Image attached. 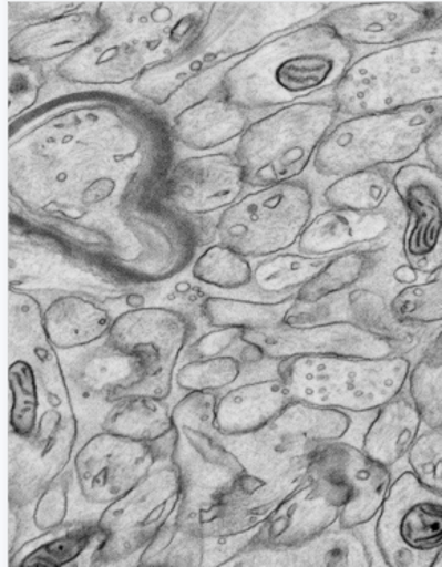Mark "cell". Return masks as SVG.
<instances>
[{"mask_svg":"<svg viewBox=\"0 0 442 567\" xmlns=\"http://www.w3.org/2000/svg\"><path fill=\"white\" fill-rule=\"evenodd\" d=\"M8 81V116L10 124L34 111L47 76L39 64L10 63Z\"/></svg>","mask_w":442,"mask_h":567,"instance_id":"bcb514c9","label":"cell"},{"mask_svg":"<svg viewBox=\"0 0 442 567\" xmlns=\"http://www.w3.org/2000/svg\"><path fill=\"white\" fill-rule=\"evenodd\" d=\"M408 392L420 408L425 427H442V354L415 359Z\"/></svg>","mask_w":442,"mask_h":567,"instance_id":"7bdbcfd3","label":"cell"},{"mask_svg":"<svg viewBox=\"0 0 442 567\" xmlns=\"http://www.w3.org/2000/svg\"><path fill=\"white\" fill-rule=\"evenodd\" d=\"M347 502L348 494L339 485L307 476L250 542L274 548H298L338 528Z\"/></svg>","mask_w":442,"mask_h":567,"instance_id":"cb8c5ba5","label":"cell"},{"mask_svg":"<svg viewBox=\"0 0 442 567\" xmlns=\"http://www.w3.org/2000/svg\"><path fill=\"white\" fill-rule=\"evenodd\" d=\"M176 140L164 113L104 89L64 93L10 124L11 233L117 289L193 266L196 221L166 204Z\"/></svg>","mask_w":442,"mask_h":567,"instance_id":"6da1fadb","label":"cell"},{"mask_svg":"<svg viewBox=\"0 0 442 567\" xmlns=\"http://www.w3.org/2000/svg\"><path fill=\"white\" fill-rule=\"evenodd\" d=\"M413 363V354L377 360L307 355L277 363V375L296 401L372 415L408 391Z\"/></svg>","mask_w":442,"mask_h":567,"instance_id":"8992f818","label":"cell"},{"mask_svg":"<svg viewBox=\"0 0 442 567\" xmlns=\"http://www.w3.org/2000/svg\"><path fill=\"white\" fill-rule=\"evenodd\" d=\"M169 453L100 431L76 449L72 472L79 493L88 504L111 505L135 488Z\"/></svg>","mask_w":442,"mask_h":567,"instance_id":"2e32d148","label":"cell"},{"mask_svg":"<svg viewBox=\"0 0 442 567\" xmlns=\"http://www.w3.org/2000/svg\"><path fill=\"white\" fill-rule=\"evenodd\" d=\"M433 567H442V555L440 557V560L436 561V565Z\"/></svg>","mask_w":442,"mask_h":567,"instance_id":"816d5d0a","label":"cell"},{"mask_svg":"<svg viewBox=\"0 0 442 567\" xmlns=\"http://www.w3.org/2000/svg\"><path fill=\"white\" fill-rule=\"evenodd\" d=\"M354 429L351 413L291 401L263 431L228 440L249 475L278 480L307 470L320 445L347 441Z\"/></svg>","mask_w":442,"mask_h":567,"instance_id":"9c48e42d","label":"cell"},{"mask_svg":"<svg viewBox=\"0 0 442 567\" xmlns=\"http://www.w3.org/2000/svg\"><path fill=\"white\" fill-rule=\"evenodd\" d=\"M330 100L340 116L442 104V34L357 56Z\"/></svg>","mask_w":442,"mask_h":567,"instance_id":"277c9868","label":"cell"},{"mask_svg":"<svg viewBox=\"0 0 442 567\" xmlns=\"http://www.w3.org/2000/svg\"><path fill=\"white\" fill-rule=\"evenodd\" d=\"M10 20L14 22L32 23L38 20L55 18V16H63L72 13V11L81 10L88 3L83 2H10Z\"/></svg>","mask_w":442,"mask_h":567,"instance_id":"c3c4849f","label":"cell"},{"mask_svg":"<svg viewBox=\"0 0 442 567\" xmlns=\"http://www.w3.org/2000/svg\"><path fill=\"white\" fill-rule=\"evenodd\" d=\"M405 221L400 246L405 262L423 278L442 271V174L418 159L393 172Z\"/></svg>","mask_w":442,"mask_h":567,"instance_id":"ac0fdd59","label":"cell"},{"mask_svg":"<svg viewBox=\"0 0 442 567\" xmlns=\"http://www.w3.org/2000/svg\"><path fill=\"white\" fill-rule=\"evenodd\" d=\"M424 427L420 408L404 391L372 415L364 425L360 447L376 463L395 472Z\"/></svg>","mask_w":442,"mask_h":567,"instance_id":"4dcf8cb0","label":"cell"},{"mask_svg":"<svg viewBox=\"0 0 442 567\" xmlns=\"http://www.w3.org/2000/svg\"><path fill=\"white\" fill-rule=\"evenodd\" d=\"M442 354V326L435 328L429 339L425 340L424 346L415 352L417 358H433V355Z\"/></svg>","mask_w":442,"mask_h":567,"instance_id":"f907efd6","label":"cell"},{"mask_svg":"<svg viewBox=\"0 0 442 567\" xmlns=\"http://www.w3.org/2000/svg\"><path fill=\"white\" fill-rule=\"evenodd\" d=\"M218 394H185L173 408L172 461L181 473L186 506L225 493L246 475L240 457L215 425Z\"/></svg>","mask_w":442,"mask_h":567,"instance_id":"30bf717a","label":"cell"},{"mask_svg":"<svg viewBox=\"0 0 442 567\" xmlns=\"http://www.w3.org/2000/svg\"><path fill=\"white\" fill-rule=\"evenodd\" d=\"M340 117L336 104L326 99L286 105L254 120L234 150L247 186L301 181Z\"/></svg>","mask_w":442,"mask_h":567,"instance_id":"52a82bcc","label":"cell"},{"mask_svg":"<svg viewBox=\"0 0 442 567\" xmlns=\"http://www.w3.org/2000/svg\"><path fill=\"white\" fill-rule=\"evenodd\" d=\"M294 400L278 375L230 388L218 395L215 425L226 439L254 435L277 419Z\"/></svg>","mask_w":442,"mask_h":567,"instance_id":"f1b7e54d","label":"cell"},{"mask_svg":"<svg viewBox=\"0 0 442 567\" xmlns=\"http://www.w3.org/2000/svg\"><path fill=\"white\" fill-rule=\"evenodd\" d=\"M404 221L405 217L387 213H359L326 206L308 223L296 249L308 257L331 258L357 247L399 237Z\"/></svg>","mask_w":442,"mask_h":567,"instance_id":"484cf974","label":"cell"},{"mask_svg":"<svg viewBox=\"0 0 442 567\" xmlns=\"http://www.w3.org/2000/svg\"><path fill=\"white\" fill-rule=\"evenodd\" d=\"M424 161L442 174V121L425 145Z\"/></svg>","mask_w":442,"mask_h":567,"instance_id":"681fc988","label":"cell"},{"mask_svg":"<svg viewBox=\"0 0 442 567\" xmlns=\"http://www.w3.org/2000/svg\"><path fill=\"white\" fill-rule=\"evenodd\" d=\"M105 536L96 522L64 525L27 543L10 567H101Z\"/></svg>","mask_w":442,"mask_h":567,"instance_id":"1f68e13d","label":"cell"},{"mask_svg":"<svg viewBox=\"0 0 442 567\" xmlns=\"http://www.w3.org/2000/svg\"><path fill=\"white\" fill-rule=\"evenodd\" d=\"M307 476L339 485L348 494L338 528L363 529L379 516L393 472L376 463L351 441L320 445L308 457Z\"/></svg>","mask_w":442,"mask_h":567,"instance_id":"d6986e66","label":"cell"},{"mask_svg":"<svg viewBox=\"0 0 442 567\" xmlns=\"http://www.w3.org/2000/svg\"><path fill=\"white\" fill-rule=\"evenodd\" d=\"M191 275L203 286L220 290H240L253 286L254 266L233 247L223 243L206 246L194 259Z\"/></svg>","mask_w":442,"mask_h":567,"instance_id":"ab89813d","label":"cell"},{"mask_svg":"<svg viewBox=\"0 0 442 567\" xmlns=\"http://www.w3.org/2000/svg\"><path fill=\"white\" fill-rule=\"evenodd\" d=\"M395 318L405 326L433 330L442 326V271L405 286L392 299Z\"/></svg>","mask_w":442,"mask_h":567,"instance_id":"60d3db41","label":"cell"},{"mask_svg":"<svg viewBox=\"0 0 442 567\" xmlns=\"http://www.w3.org/2000/svg\"><path fill=\"white\" fill-rule=\"evenodd\" d=\"M69 384L89 399L112 406L132 395H148L147 374L140 360L111 346L107 339L83 350L68 367Z\"/></svg>","mask_w":442,"mask_h":567,"instance_id":"83f0119b","label":"cell"},{"mask_svg":"<svg viewBox=\"0 0 442 567\" xmlns=\"http://www.w3.org/2000/svg\"><path fill=\"white\" fill-rule=\"evenodd\" d=\"M315 208V189L306 181L263 186L220 214L215 237L249 259L290 252L301 240Z\"/></svg>","mask_w":442,"mask_h":567,"instance_id":"ba28073f","label":"cell"},{"mask_svg":"<svg viewBox=\"0 0 442 567\" xmlns=\"http://www.w3.org/2000/svg\"><path fill=\"white\" fill-rule=\"evenodd\" d=\"M188 359L234 358L245 367H257L269 362L253 343L247 342L245 331L235 328H213L191 343L186 350Z\"/></svg>","mask_w":442,"mask_h":567,"instance_id":"ee69618b","label":"cell"},{"mask_svg":"<svg viewBox=\"0 0 442 567\" xmlns=\"http://www.w3.org/2000/svg\"><path fill=\"white\" fill-rule=\"evenodd\" d=\"M245 368L234 358L188 359L176 371L174 383L186 394H218L234 386Z\"/></svg>","mask_w":442,"mask_h":567,"instance_id":"b9f144b4","label":"cell"},{"mask_svg":"<svg viewBox=\"0 0 442 567\" xmlns=\"http://www.w3.org/2000/svg\"><path fill=\"white\" fill-rule=\"evenodd\" d=\"M359 51L320 20L267 40L234 63L217 92L254 113H269L335 91Z\"/></svg>","mask_w":442,"mask_h":567,"instance_id":"3957f363","label":"cell"},{"mask_svg":"<svg viewBox=\"0 0 442 567\" xmlns=\"http://www.w3.org/2000/svg\"><path fill=\"white\" fill-rule=\"evenodd\" d=\"M253 121L245 109L213 93L174 113L169 124L178 144L193 152L209 153L238 142Z\"/></svg>","mask_w":442,"mask_h":567,"instance_id":"f546056e","label":"cell"},{"mask_svg":"<svg viewBox=\"0 0 442 567\" xmlns=\"http://www.w3.org/2000/svg\"><path fill=\"white\" fill-rule=\"evenodd\" d=\"M393 172L395 169H372L331 181L322 192L323 205L328 208L405 217L403 204L393 184Z\"/></svg>","mask_w":442,"mask_h":567,"instance_id":"e575fe53","label":"cell"},{"mask_svg":"<svg viewBox=\"0 0 442 567\" xmlns=\"http://www.w3.org/2000/svg\"><path fill=\"white\" fill-rule=\"evenodd\" d=\"M306 477L307 470L270 481L246 473L214 499L197 506L182 505L176 518L205 540L253 536Z\"/></svg>","mask_w":442,"mask_h":567,"instance_id":"9a60e30c","label":"cell"},{"mask_svg":"<svg viewBox=\"0 0 442 567\" xmlns=\"http://www.w3.org/2000/svg\"><path fill=\"white\" fill-rule=\"evenodd\" d=\"M205 538L176 517L142 550L137 567H202Z\"/></svg>","mask_w":442,"mask_h":567,"instance_id":"f35d334b","label":"cell"},{"mask_svg":"<svg viewBox=\"0 0 442 567\" xmlns=\"http://www.w3.org/2000/svg\"><path fill=\"white\" fill-rule=\"evenodd\" d=\"M246 186L245 172L234 153H202L173 165L164 198L176 213L193 220L225 213L245 196Z\"/></svg>","mask_w":442,"mask_h":567,"instance_id":"7402d4cb","label":"cell"},{"mask_svg":"<svg viewBox=\"0 0 442 567\" xmlns=\"http://www.w3.org/2000/svg\"><path fill=\"white\" fill-rule=\"evenodd\" d=\"M374 567H388V566L381 565V566H374Z\"/></svg>","mask_w":442,"mask_h":567,"instance_id":"f5cc1de1","label":"cell"},{"mask_svg":"<svg viewBox=\"0 0 442 567\" xmlns=\"http://www.w3.org/2000/svg\"><path fill=\"white\" fill-rule=\"evenodd\" d=\"M184 499L181 473L172 461H164L135 488L104 506L96 524L105 536V565L147 548L160 530L176 517Z\"/></svg>","mask_w":442,"mask_h":567,"instance_id":"7c38bea8","label":"cell"},{"mask_svg":"<svg viewBox=\"0 0 442 567\" xmlns=\"http://www.w3.org/2000/svg\"><path fill=\"white\" fill-rule=\"evenodd\" d=\"M395 287L371 284L357 287L339 297L328 299L316 306L304 307L295 303L287 315L284 326L306 327L316 323L345 322L363 328L381 338L392 340L403 347L409 354H415L425 340L435 330L405 326L395 318L392 311V299Z\"/></svg>","mask_w":442,"mask_h":567,"instance_id":"44dd1931","label":"cell"},{"mask_svg":"<svg viewBox=\"0 0 442 567\" xmlns=\"http://www.w3.org/2000/svg\"><path fill=\"white\" fill-rule=\"evenodd\" d=\"M193 323L169 307H136L113 319L107 342L140 360L147 374L148 395L166 400L173 391L176 368L189 347Z\"/></svg>","mask_w":442,"mask_h":567,"instance_id":"5bb4252c","label":"cell"},{"mask_svg":"<svg viewBox=\"0 0 442 567\" xmlns=\"http://www.w3.org/2000/svg\"><path fill=\"white\" fill-rule=\"evenodd\" d=\"M441 121L442 104L342 116L320 145L311 168L320 179L331 182L372 169L404 167L423 159Z\"/></svg>","mask_w":442,"mask_h":567,"instance_id":"5b68a950","label":"cell"},{"mask_svg":"<svg viewBox=\"0 0 442 567\" xmlns=\"http://www.w3.org/2000/svg\"><path fill=\"white\" fill-rule=\"evenodd\" d=\"M319 20L359 52L383 50L441 35L442 2L338 3Z\"/></svg>","mask_w":442,"mask_h":567,"instance_id":"e0dca14e","label":"cell"},{"mask_svg":"<svg viewBox=\"0 0 442 567\" xmlns=\"http://www.w3.org/2000/svg\"><path fill=\"white\" fill-rule=\"evenodd\" d=\"M245 338L275 363L307 355L377 360L409 354L399 343L345 322L245 331Z\"/></svg>","mask_w":442,"mask_h":567,"instance_id":"ffe728a7","label":"cell"},{"mask_svg":"<svg viewBox=\"0 0 442 567\" xmlns=\"http://www.w3.org/2000/svg\"><path fill=\"white\" fill-rule=\"evenodd\" d=\"M374 522V548L388 567H433L442 555V494L409 468L393 473Z\"/></svg>","mask_w":442,"mask_h":567,"instance_id":"8fae6325","label":"cell"},{"mask_svg":"<svg viewBox=\"0 0 442 567\" xmlns=\"http://www.w3.org/2000/svg\"><path fill=\"white\" fill-rule=\"evenodd\" d=\"M417 480L442 494V427H424L404 461Z\"/></svg>","mask_w":442,"mask_h":567,"instance_id":"f6af8a7d","label":"cell"},{"mask_svg":"<svg viewBox=\"0 0 442 567\" xmlns=\"http://www.w3.org/2000/svg\"><path fill=\"white\" fill-rule=\"evenodd\" d=\"M208 8L201 2H105L99 3V13L105 31L140 44L157 66L185 43Z\"/></svg>","mask_w":442,"mask_h":567,"instance_id":"603a6c76","label":"cell"},{"mask_svg":"<svg viewBox=\"0 0 442 567\" xmlns=\"http://www.w3.org/2000/svg\"><path fill=\"white\" fill-rule=\"evenodd\" d=\"M330 258L284 252L259 259L254 266L253 287L265 299L296 297L323 269Z\"/></svg>","mask_w":442,"mask_h":567,"instance_id":"8d00e7d4","label":"cell"},{"mask_svg":"<svg viewBox=\"0 0 442 567\" xmlns=\"http://www.w3.org/2000/svg\"><path fill=\"white\" fill-rule=\"evenodd\" d=\"M101 431L156 445L172 457L173 408H169L166 400L150 395L125 396L105 412Z\"/></svg>","mask_w":442,"mask_h":567,"instance_id":"836d02e7","label":"cell"},{"mask_svg":"<svg viewBox=\"0 0 442 567\" xmlns=\"http://www.w3.org/2000/svg\"><path fill=\"white\" fill-rule=\"evenodd\" d=\"M105 32V22L99 6L55 16V18L27 23L11 31L8 42L10 63L44 64L66 60Z\"/></svg>","mask_w":442,"mask_h":567,"instance_id":"d4e9b609","label":"cell"},{"mask_svg":"<svg viewBox=\"0 0 442 567\" xmlns=\"http://www.w3.org/2000/svg\"><path fill=\"white\" fill-rule=\"evenodd\" d=\"M10 436L30 439L47 408L43 384L28 360L14 359L10 364Z\"/></svg>","mask_w":442,"mask_h":567,"instance_id":"74e56055","label":"cell"},{"mask_svg":"<svg viewBox=\"0 0 442 567\" xmlns=\"http://www.w3.org/2000/svg\"><path fill=\"white\" fill-rule=\"evenodd\" d=\"M154 66L140 44L105 31L96 42L60 62L55 72L66 83L100 89L135 84Z\"/></svg>","mask_w":442,"mask_h":567,"instance_id":"4316f807","label":"cell"},{"mask_svg":"<svg viewBox=\"0 0 442 567\" xmlns=\"http://www.w3.org/2000/svg\"><path fill=\"white\" fill-rule=\"evenodd\" d=\"M74 472L68 470L59 480L52 482L35 499L32 508V525L40 533L47 534L63 528L69 513V494H71Z\"/></svg>","mask_w":442,"mask_h":567,"instance_id":"7dc6e473","label":"cell"},{"mask_svg":"<svg viewBox=\"0 0 442 567\" xmlns=\"http://www.w3.org/2000/svg\"><path fill=\"white\" fill-rule=\"evenodd\" d=\"M296 303V297L282 299H240L209 297L201 303V315L213 328H235L261 331L278 328L286 322Z\"/></svg>","mask_w":442,"mask_h":567,"instance_id":"d590c367","label":"cell"},{"mask_svg":"<svg viewBox=\"0 0 442 567\" xmlns=\"http://www.w3.org/2000/svg\"><path fill=\"white\" fill-rule=\"evenodd\" d=\"M113 319L103 303L80 293L60 295L43 309L44 331L59 351H83L104 342Z\"/></svg>","mask_w":442,"mask_h":567,"instance_id":"d6a6232c","label":"cell"},{"mask_svg":"<svg viewBox=\"0 0 442 567\" xmlns=\"http://www.w3.org/2000/svg\"><path fill=\"white\" fill-rule=\"evenodd\" d=\"M328 2L209 3L196 30L169 59L145 72L133 84L145 103L176 112L213 95L234 63L277 38L322 18Z\"/></svg>","mask_w":442,"mask_h":567,"instance_id":"7a4b0ae2","label":"cell"},{"mask_svg":"<svg viewBox=\"0 0 442 567\" xmlns=\"http://www.w3.org/2000/svg\"><path fill=\"white\" fill-rule=\"evenodd\" d=\"M80 424L74 406L47 408L30 439L10 436L8 502L10 509H23L50 487L74 463Z\"/></svg>","mask_w":442,"mask_h":567,"instance_id":"4fadbf2b","label":"cell"}]
</instances>
